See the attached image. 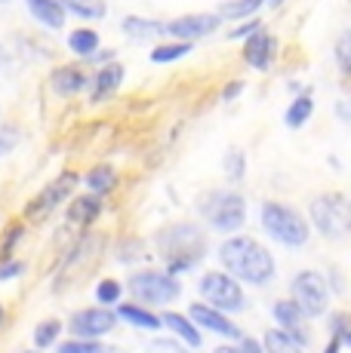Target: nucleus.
Here are the masks:
<instances>
[{"label":"nucleus","mask_w":351,"mask_h":353,"mask_svg":"<svg viewBox=\"0 0 351 353\" xmlns=\"http://www.w3.org/2000/svg\"><path fill=\"white\" fill-rule=\"evenodd\" d=\"M86 188H90L96 196H102L108 194L114 188V181H117V175H114V169L111 166H93L90 172H86Z\"/></svg>","instance_id":"26"},{"label":"nucleus","mask_w":351,"mask_h":353,"mask_svg":"<svg viewBox=\"0 0 351 353\" xmlns=\"http://www.w3.org/2000/svg\"><path fill=\"white\" fill-rule=\"evenodd\" d=\"M160 323L170 325V329L188 344V347H200V332H198V325H194L191 320H185V316H179V314H164V320Z\"/></svg>","instance_id":"21"},{"label":"nucleus","mask_w":351,"mask_h":353,"mask_svg":"<svg viewBox=\"0 0 351 353\" xmlns=\"http://www.w3.org/2000/svg\"><path fill=\"white\" fill-rule=\"evenodd\" d=\"M74 185H77V175L65 172L62 179H59V181H53V185L46 188V191H44V196H40V200L35 203V209L28 206V215L35 212V219H40V215H44V212H50L53 206H59V203H62L65 196H68V191H71Z\"/></svg>","instance_id":"15"},{"label":"nucleus","mask_w":351,"mask_h":353,"mask_svg":"<svg viewBox=\"0 0 351 353\" xmlns=\"http://www.w3.org/2000/svg\"><path fill=\"white\" fill-rule=\"evenodd\" d=\"M262 225L265 230L281 240L283 246H305L308 243V225L296 209L283 206V203H265L262 206Z\"/></svg>","instance_id":"3"},{"label":"nucleus","mask_w":351,"mask_h":353,"mask_svg":"<svg viewBox=\"0 0 351 353\" xmlns=\"http://www.w3.org/2000/svg\"><path fill=\"white\" fill-rule=\"evenodd\" d=\"M244 90V83H231V86H225V92H222V99H238V92Z\"/></svg>","instance_id":"38"},{"label":"nucleus","mask_w":351,"mask_h":353,"mask_svg":"<svg viewBox=\"0 0 351 353\" xmlns=\"http://www.w3.org/2000/svg\"><path fill=\"white\" fill-rule=\"evenodd\" d=\"M216 353H240V347H216Z\"/></svg>","instance_id":"40"},{"label":"nucleus","mask_w":351,"mask_h":353,"mask_svg":"<svg viewBox=\"0 0 351 353\" xmlns=\"http://www.w3.org/2000/svg\"><path fill=\"white\" fill-rule=\"evenodd\" d=\"M225 172H228V179H240V175H244V151H238V148H231V151H228Z\"/></svg>","instance_id":"33"},{"label":"nucleus","mask_w":351,"mask_h":353,"mask_svg":"<svg viewBox=\"0 0 351 353\" xmlns=\"http://www.w3.org/2000/svg\"><path fill=\"white\" fill-rule=\"evenodd\" d=\"M59 3H62L65 12H71L77 19H105L108 12L105 0H59Z\"/></svg>","instance_id":"20"},{"label":"nucleus","mask_w":351,"mask_h":353,"mask_svg":"<svg viewBox=\"0 0 351 353\" xmlns=\"http://www.w3.org/2000/svg\"><path fill=\"white\" fill-rule=\"evenodd\" d=\"M22 261H6V264H0V280H6V276H19L22 274Z\"/></svg>","instance_id":"35"},{"label":"nucleus","mask_w":351,"mask_h":353,"mask_svg":"<svg viewBox=\"0 0 351 353\" xmlns=\"http://www.w3.org/2000/svg\"><path fill=\"white\" fill-rule=\"evenodd\" d=\"M99 212H102V203H99L96 194H93V196H80V200H74V206L68 209L71 221H90V219H96Z\"/></svg>","instance_id":"28"},{"label":"nucleus","mask_w":351,"mask_h":353,"mask_svg":"<svg viewBox=\"0 0 351 353\" xmlns=\"http://www.w3.org/2000/svg\"><path fill=\"white\" fill-rule=\"evenodd\" d=\"M120 28H124V34H130V37H136V40L164 37V28H160V22H154V19H142V16H126Z\"/></svg>","instance_id":"19"},{"label":"nucleus","mask_w":351,"mask_h":353,"mask_svg":"<svg viewBox=\"0 0 351 353\" xmlns=\"http://www.w3.org/2000/svg\"><path fill=\"white\" fill-rule=\"evenodd\" d=\"M120 83H124V65H117V62L102 65L99 68V74L93 77V101L111 99L114 92L120 90Z\"/></svg>","instance_id":"14"},{"label":"nucleus","mask_w":351,"mask_h":353,"mask_svg":"<svg viewBox=\"0 0 351 353\" xmlns=\"http://www.w3.org/2000/svg\"><path fill=\"white\" fill-rule=\"evenodd\" d=\"M158 249L170 261L173 274H179L200 261V255L207 252V243L194 225H170L158 234Z\"/></svg>","instance_id":"2"},{"label":"nucleus","mask_w":351,"mask_h":353,"mask_svg":"<svg viewBox=\"0 0 351 353\" xmlns=\"http://www.w3.org/2000/svg\"><path fill=\"white\" fill-rule=\"evenodd\" d=\"M191 323L194 325H200V329H210V332H219V335H225V338H234V341H240V329L234 325L231 320H228L222 310H216L210 307V304H191Z\"/></svg>","instance_id":"11"},{"label":"nucleus","mask_w":351,"mask_h":353,"mask_svg":"<svg viewBox=\"0 0 351 353\" xmlns=\"http://www.w3.org/2000/svg\"><path fill=\"white\" fill-rule=\"evenodd\" d=\"M293 301L299 304V310L305 316H321L327 310L330 301V286L321 274L314 270H305V274H296L293 276Z\"/></svg>","instance_id":"7"},{"label":"nucleus","mask_w":351,"mask_h":353,"mask_svg":"<svg viewBox=\"0 0 351 353\" xmlns=\"http://www.w3.org/2000/svg\"><path fill=\"white\" fill-rule=\"evenodd\" d=\"M0 3H10V0H0Z\"/></svg>","instance_id":"42"},{"label":"nucleus","mask_w":351,"mask_h":353,"mask_svg":"<svg viewBox=\"0 0 351 353\" xmlns=\"http://www.w3.org/2000/svg\"><path fill=\"white\" fill-rule=\"evenodd\" d=\"M117 316H120V320H126V323H133V325H139V329H154V332L160 329V320H158V316L148 314V310L139 307V304H120V307H117Z\"/></svg>","instance_id":"24"},{"label":"nucleus","mask_w":351,"mask_h":353,"mask_svg":"<svg viewBox=\"0 0 351 353\" xmlns=\"http://www.w3.org/2000/svg\"><path fill=\"white\" fill-rule=\"evenodd\" d=\"M59 332H62V323H59V320H44V323H37V329H35V344H37V350L50 347V344L59 338Z\"/></svg>","instance_id":"29"},{"label":"nucleus","mask_w":351,"mask_h":353,"mask_svg":"<svg viewBox=\"0 0 351 353\" xmlns=\"http://www.w3.org/2000/svg\"><path fill=\"white\" fill-rule=\"evenodd\" d=\"M274 320H278V325H283V332H290L293 335V341H299L302 347L308 344V335L305 332H299L302 325V310L296 301H278L274 304Z\"/></svg>","instance_id":"16"},{"label":"nucleus","mask_w":351,"mask_h":353,"mask_svg":"<svg viewBox=\"0 0 351 353\" xmlns=\"http://www.w3.org/2000/svg\"><path fill=\"white\" fill-rule=\"evenodd\" d=\"M302 344L293 341V335L283 329H274L265 335V353H302Z\"/></svg>","instance_id":"27"},{"label":"nucleus","mask_w":351,"mask_h":353,"mask_svg":"<svg viewBox=\"0 0 351 353\" xmlns=\"http://www.w3.org/2000/svg\"><path fill=\"white\" fill-rule=\"evenodd\" d=\"M130 292L145 304H170L173 298H179V283L173 274H160V270H139L130 276Z\"/></svg>","instance_id":"5"},{"label":"nucleus","mask_w":351,"mask_h":353,"mask_svg":"<svg viewBox=\"0 0 351 353\" xmlns=\"http://www.w3.org/2000/svg\"><path fill=\"white\" fill-rule=\"evenodd\" d=\"M253 31H259V22H256V19H249V22H244L240 28H234V31H231V37H234V40H240V37H249Z\"/></svg>","instance_id":"36"},{"label":"nucleus","mask_w":351,"mask_h":353,"mask_svg":"<svg viewBox=\"0 0 351 353\" xmlns=\"http://www.w3.org/2000/svg\"><path fill=\"white\" fill-rule=\"evenodd\" d=\"M312 111H314L312 96H296L293 105H290L287 114H283V123H287L290 129H299V126H305L308 120H312Z\"/></svg>","instance_id":"22"},{"label":"nucleus","mask_w":351,"mask_h":353,"mask_svg":"<svg viewBox=\"0 0 351 353\" xmlns=\"http://www.w3.org/2000/svg\"><path fill=\"white\" fill-rule=\"evenodd\" d=\"M274 50H278V43H274L272 34L268 31H253L247 37V43H244V59L256 68V71H268V68H272Z\"/></svg>","instance_id":"13"},{"label":"nucleus","mask_w":351,"mask_h":353,"mask_svg":"<svg viewBox=\"0 0 351 353\" xmlns=\"http://www.w3.org/2000/svg\"><path fill=\"white\" fill-rule=\"evenodd\" d=\"M265 6V0H225L216 16L219 19H249Z\"/></svg>","instance_id":"23"},{"label":"nucleus","mask_w":351,"mask_h":353,"mask_svg":"<svg viewBox=\"0 0 351 353\" xmlns=\"http://www.w3.org/2000/svg\"><path fill=\"white\" fill-rule=\"evenodd\" d=\"M0 323H3V307H0Z\"/></svg>","instance_id":"41"},{"label":"nucleus","mask_w":351,"mask_h":353,"mask_svg":"<svg viewBox=\"0 0 351 353\" xmlns=\"http://www.w3.org/2000/svg\"><path fill=\"white\" fill-rule=\"evenodd\" d=\"M22 141V132H19V126H0V157L10 151H16V145Z\"/></svg>","instance_id":"31"},{"label":"nucleus","mask_w":351,"mask_h":353,"mask_svg":"<svg viewBox=\"0 0 351 353\" xmlns=\"http://www.w3.org/2000/svg\"><path fill=\"white\" fill-rule=\"evenodd\" d=\"M59 353H105V347L96 341H86V338H74V341L59 344Z\"/></svg>","instance_id":"30"},{"label":"nucleus","mask_w":351,"mask_h":353,"mask_svg":"<svg viewBox=\"0 0 351 353\" xmlns=\"http://www.w3.org/2000/svg\"><path fill=\"white\" fill-rule=\"evenodd\" d=\"M308 215H312L314 228L321 230L323 236H330V240H342V236L348 234V203H345V196H339V194L314 196Z\"/></svg>","instance_id":"4"},{"label":"nucleus","mask_w":351,"mask_h":353,"mask_svg":"<svg viewBox=\"0 0 351 353\" xmlns=\"http://www.w3.org/2000/svg\"><path fill=\"white\" fill-rule=\"evenodd\" d=\"M114 323H117V314L96 307V310H80V314H74L68 325H71L74 338H96V335L111 332Z\"/></svg>","instance_id":"10"},{"label":"nucleus","mask_w":351,"mask_h":353,"mask_svg":"<svg viewBox=\"0 0 351 353\" xmlns=\"http://www.w3.org/2000/svg\"><path fill=\"white\" fill-rule=\"evenodd\" d=\"M240 353H262V347L256 341H249V338H240Z\"/></svg>","instance_id":"37"},{"label":"nucleus","mask_w":351,"mask_h":353,"mask_svg":"<svg viewBox=\"0 0 351 353\" xmlns=\"http://www.w3.org/2000/svg\"><path fill=\"white\" fill-rule=\"evenodd\" d=\"M348 50H351V34L342 31L339 40H336V59H339V71L348 74L351 71V59H348Z\"/></svg>","instance_id":"32"},{"label":"nucleus","mask_w":351,"mask_h":353,"mask_svg":"<svg viewBox=\"0 0 351 353\" xmlns=\"http://www.w3.org/2000/svg\"><path fill=\"white\" fill-rule=\"evenodd\" d=\"M204 212H207V219H210V225L216 230H225V234H228V230H238L240 225H244V219H247L244 196H240V194H228V191L213 194L210 200H207Z\"/></svg>","instance_id":"8"},{"label":"nucleus","mask_w":351,"mask_h":353,"mask_svg":"<svg viewBox=\"0 0 351 353\" xmlns=\"http://www.w3.org/2000/svg\"><path fill=\"white\" fill-rule=\"evenodd\" d=\"M25 6H28V12L37 19L40 25H44V28H53V31L62 28L65 16H68L59 0H25Z\"/></svg>","instance_id":"17"},{"label":"nucleus","mask_w":351,"mask_h":353,"mask_svg":"<svg viewBox=\"0 0 351 353\" xmlns=\"http://www.w3.org/2000/svg\"><path fill=\"white\" fill-rule=\"evenodd\" d=\"M96 298L102 304H114L120 298V286L114 280H102V283H99V289H96Z\"/></svg>","instance_id":"34"},{"label":"nucleus","mask_w":351,"mask_h":353,"mask_svg":"<svg viewBox=\"0 0 351 353\" xmlns=\"http://www.w3.org/2000/svg\"><path fill=\"white\" fill-rule=\"evenodd\" d=\"M50 83H53V92H56V96L71 99V96H80V92L86 90L90 77H86V71L80 65H62L53 71Z\"/></svg>","instance_id":"12"},{"label":"nucleus","mask_w":351,"mask_h":353,"mask_svg":"<svg viewBox=\"0 0 351 353\" xmlns=\"http://www.w3.org/2000/svg\"><path fill=\"white\" fill-rule=\"evenodd\" d=\"M200 295H204V301L210 304V307L225 310V314H234V310L244 307V289L238 286L234 276L219 274V270L204 274V280H200Z\"/></svg>","instance_id":"6"},{"label":"nucleus","mask_w":351,"mask_h":353,"mask_svg":"<svg viewBox=\"0 0 351 353\" xmlns=\"http://www.w3.org/2000/svg\"><path fill=\"white\" fill-rule=\"evenodd\" d=\"M99 34L93 31V28H74L68 34V50L74 52V56H80V59H93L99 52Z\"/></svg>","instance_id":"18"},{"label":"nucleus","mask_w":351,"mask_h":353,"mask_svg":"<svg viewBox=\"0 0 351 353\" xmlns=\"http://www.w3.org/2000/svg\"><path fill=\"white\" fill-rule=\"evenodd\" d=\"M339 347H342V338H339V335H336V338H333V341H330V347H327V350H323V353H339Z\"/></svg>","instance_id":"39"},{"label":"nucleus","mask_w":351,"mask_h":353,"mask_svg":"<svg viewBox=\"0 0 351 353\" xmlns=\"http://www.w3.org/2000/svg\"><path fill=\"white\" fill-rule=\"evenodd\" d=\"M222 25V19L216 12H191V16H179V19H170V22H160L167 37H176V40H200V37H210V34Z\"/></svg>","instance_id":"9"},{"label":"nucleus","mask_w":351,"mask_h":353,"mask_svg":"<svg viewBox=\"0 0 351 353\" xmlns=\"http://www.w3.org/2000/svg\"><path fill=\"white\" fill-rule=\"evenodd\" d=\"M222 264L228 268V274L238 276L244 283H253V286H262V283L272 280L274 274V258L262 243L249 240V236H234V240H225L219 249Z\"/></svg>","instance_id":"1"},{"label":"nucleus","mask_w":351,"mask_h":353,"mask_svg":"<svg viewBox=\"0 0 351 353\" xmlns=\"http://www.w3.org/2000/svg\"><path fill=\"white\" fill-rule=\"evenodd\" d=\"M191 52V43L188 40H176V43H160V46H154L151 50V62L154 65H170V62H179L182 56H188Z\"/></svg>","instance_id":"25"}]
</instances>
